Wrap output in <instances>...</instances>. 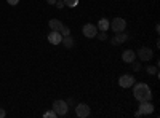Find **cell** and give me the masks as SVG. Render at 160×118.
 Returning a JSON list of instances; mask_svg holds the SVG:
<instances>
[{"label":"cell","instance_id":"obj_15","mask_svg":"<svg viewBox=\"0 0 160 118\" xmlns=\"http://www.w3.org/2000/svg\"><path fill=\"white\" fill-rule=\"evenodd\" d=\"M59 34L62 35V37H66V35H71V29L68 27V26H61V29H59Z\"/></svg>","mask_w":160,"mask_h":118},{"label":"cell","instance_id":"obj_4","mask_svg":"<svg viewBox=\"0 0 160 118\" xmlns=\"http://www.w3.org/2000/svg\"><path fill=\"white\" fill-rule=\"evenodd\" d=\"M83 35L88 37V38H93V37H96L98 35V27L95 24H85L83 26V29H82Z\"/></svg>","mask_w":160,"mask_h":118},{"label":"cell","instance_id":"obj_6","mask_svg":"<svg viewBox=\"0 0 160 118\" xmlns=\"http://www.w3.org/2000/svg\"><path fill=\"white\" fill-rule=\"evenodd\" d=\"M152 56H154L152 50L148 48V46H142V48H139V51H138V58H139L141 61H151Z\"/></svg>","mask_w":160,"mask_h":118},{"label":"cell","instance_id":"obj_21","mask_svg":"<svg viewBox=\"0 0 160 118\" xmlns=\"http://www.w3.org/2000/svg\"><path fill=\"white\" fill-rule=\"evenodd\" d=\"M99 40H108V34L101 32V34H99Z\"/></svg>","mask_w":160,"mask_h":118},{"label":"cell","instance_id":"obj_23","mask_svg":"<svg viewBox=\"0 0 160 118\" xmlns=\"http://www.w3.org/2000/svg\"><path fill=\"white\" fill-rule=\"evenodd\" d=\"M5 115H7L5 109H0V118H5Z\"/></svg>","mask_w":160,"mask_h":118},{"label":"cell","instance_id":"obj_13","mask_svg":"<svg viewBox=\"0 0 160 118\" xmlns=\"http://www.w3.org/2000/svg\"><path fill=\"white\" fill-rule=\"evenodd\" d=\"M48 26H50V29H51V31H58V32H59L61 26H62V22H61L59 19H50Z\"/></svg>","mask_w":160,"mask_h":118},{"label":"cell","instance_id":"obj_5","mask_svg":"<svg viewBox=\"0 0 160 118\" xmlns=\"http://www.w3.org/2000/svg\"><path fill=\"white\" fill-rule=\"evenodd\" d=\"M75 115H77L78 118H87V116L90 115V107L87 106V104H77Z\"/></svg>","mask_w":160,"mask_h":118},{"label":"cell","instance_id":"obj_14","mask_svg":"<svg viewBox=\"0 0 160 118\" xmlns=\"http://www.w3.org/2000/svg\"><path fill=\"white\" fill-rule=\"evenodd\" d=\"M61 43H62L66 48H72V46H74V38H72L71 35H66V37H62Z\"/></svg>","mask_w":160,"mask_h":118},{"label":"cell","instance_id":"obj_3","mask_svg":"<svg viewBox=\"0 0 160 118\" xmlns=\"http://www.w3.org/2000/svg\"><path fill=\"white\" fill-rule=\"evenodd\" d=\"M109 27H112L114 32H123L127 27V22L123 18H114L112 21H109Z\"/></svg>","mask_w":160,"mask_h":118},{"label":"cell","instance_id":"obj_1","mask_svg":"<svg viewBox=\"0 0 160 118\" xmlns=\"http://www.w3.org/2000/svg\"><path fill=\"white\" fill-rule=\"evenodd\" d=\"M133 86H135L133 94H135L136 101L144 102V101H151L152 99V91L146 83H138V85H133Z\"/></svg>","mask_w":160,"mask_h":118},{"label":"cell","instance_id":"obj_9","mask_svg":"<svg viewBox=\"0 0 160 118\" xmlns=\"http://www.w3.org/2000/svg\"><path fill=\"white\" fill-rule=\"evenodd\" d=\"M127 40H128V35H127L125 32H115V37L111 38V43L117 46V45L123 43V42H127Z\"/></svg>","mask_w":160,"mask_h":118},{"label":"cell","instance_id":"obj_22","mask_svg":"<svg viewBox=\"0 0 160 118\" xmlns=\"http://www.w3.org/2000/svg\"><path fill=\"white\" fill-rule=\"evenodd\" d=\"M7 2H8L10 5H13V7H15V5H18V3H19V0H7Z\"/></svg>","mask_w":160,"mask_h":118},{"label":"cell","instance_id":"obj_2","mask_svg":"<svg viewBox=\"0 0 160 118\" xmlns=\"http://www.w3.org/2000/svg\"><path fill=\"white\" fill-rule=\"evenodd\" d=\"M53 110L56 112L58 116H64L66 113H68V110H69V106H68V102H66V101L58 99V101L53 102Z\"/></svg>","mask_w":160,"mask_h":118},{"label":"cell","instance_id":"obj_10","mask_svg":"<svg viewBox=\"0 0 160 118\" xmlns=\"http://www.w3.org/2000/svg\"><path fill=\"white\" fill-rule=\"evenodd\" d=\"M61 40H62V35H61L58 31H51V32L48 34V42H50L51 45H59Z\"/></svg>","mask_w":160,"mask_h":118},{"label":"cell","instance_id":"obj_20","mask_svg":"<svg viewBox=\"0 0 160 118\" xmlns=\"http://www.w3.org/2000/svg\"><path fill=\"white\" fill-rule=\"evenodd\" d=\"M58 8H64L66 5H64V2H62V0H56V3H55Z\"/></svg>","mask_w":160,"mask_h":118},{"label":"cell","instance_id":"obj_8","mask_svg":"<svg viewBox=\"0 0 160 118\" xmlns=\"http://www.w3.org/2000/svg\"><path fill=\"white\" fill-rule=\"evenodd\" d=\"M118 85L122 88H130V86L135 85V78H133L131 75H122L118 78Z\"/></svg>","mask_w":160,"mask_h":118},{"label":"cell","instance_id":"obj_17","mask_svg":"<svg viewBox=\"0 0 160 118\" xmlns=\"http://www.w3.org/2000/svg\"><path fill=\"white\" fill-rule=\"evenodd\" d=\"M43 116H45V118H56L58 115H56V112H55V110H48V112H45V113H43Z\"/></svg>","mask_w":160,"mask_h":118},{"label":"cell","instance_id":"obj_18","mask_svg":"<svg viewBox=\"0 0 160 118\" xmlns=\"http://www.w3.org/2000/svg\"><path fill=\"white\" fill-rule=\"evenodd\" d=\"M130 64H131V69L135 70V72H139V70H141V64H139V62L133 61V62H130Z\"/></svg>","mask_w":160,"mask_h":118},{"label":"cell","instance_id":"obj_12","mask_svg":"<svg viewBox=\"0 0 160 118\" xmlns=\"http://www.w3.org/2000/svg\"><path fill=\"white\" fill-rule=\"evenodd\" d=\"M96 27L101 31V32H108L109 31V19H106V18H102L101 21H99V24L96 26Z\"/></svg>","mask_w":160,"mask_h":118},{"label":"cell","instance_id":"obj_11","mask_svg":"<svg viewBox=\"0 0 160 118\" xmlns=\"http://www.w3.org/2000/svg\"><path fill=\"white\" fill-rule=\"evenodd\" d=\"M122 59H123V62H133L136 59V53L133 50H125L122 53Z\"/></svg>","mask_w":160,"mask_h":118},{"label":"cell","instance_id":"obj_24","mask_svg":"<svg viewBox=\"0 0 160 118\" xmlns=\"http://www.w3.org/2000/svg\"><path fill=\"white\" fill-rule=\"evenodd\" d=\"M47 2H48V3H51V5H55V3H56V0H47Z\"/></svg>","mask_w":160,"mask_h":118},{"label":"cell","instance_id":"obj_16","mask_svg":"<svg viewBox=\"0 0 160 118\" xmlns=\"http://www.w3.org/2000/svg\"><path fill=\"white\" fill-rule=\"evenodd\" d=\"M66 7H71V8H75L78 5V0H62Z\"/></svg>","mask_w":160,"mask_h":118},{"label":"cell","instance_id":"obj_19","mask_svg":"<svg viewBox=\"0 0 160 118\" xmlns=\"http://www.w3.org/2000/svg\"><path fill=\"white\" fill-rule=\"evenodd\" d=\"M148 73H149V75H157V67H152V65H149V67H148Z\"/></svg>","mask_w":160,"mask_h":118},{"label":"cell","instance_id":"obj_7","mask_svg":"<svg viewBox=\"0 0 160 118\" xmlns=\"http://www.w3.org/2000/svg\"><path fill=\"white\" fill-rule=\"evenodd\" d=\"M138 110L141 112V115H151L154 112V106H152L151 101H144V102H141V106H139Z\"/></svg>","mask_w":160,"mask_h":118}]
</instances>
